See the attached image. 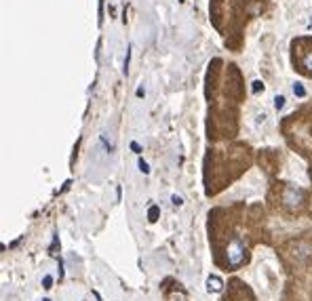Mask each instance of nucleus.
<instances>
[{
    "label": "nucleus",
    "instance_id": "obj_12",
    "mask_svg": "<svg viewBox=\"0 0 312 301\" xmlns=\"http://www.w3.org/2000/svg\"><path fill=\"white\" fill-rule=\"evenodd\" d=\"M131 150H133L135 154H142V146H139L137 141H131Z\"/></svg>",
    "mask_w": 312,
    "mask_h": 301
},
{
    "label": "nucleus",
    "instance_id": "obj_7",
    "mask_svg": "<svg viewBox=\"0 0 312 301\" xmlns=\"http://www.w3.org/2000/svg\"><path fill=\"white\" fill-rule=\"evenodd\" d=\"M129 63H131V46H127V55H124V68H122V74L124 76L129 74Z\"/></svg>",
    "mask_w": 312,
    "mask_h": 301
},
{
    "label": "nucleus",
    "instance_id": "obj_5",
    "mask_svg": "<svg viewBox=\"0 0 312 301\" xmlns=\"http://www.w3.org/2000/svg\"><path fill=\"white\" fill-rule=\"evenodd\" d=\"M158 215H160V209L154 204V207H150V211H148V221H150V224H154V221L158 219Z\"/></svg>",
    "mask_w": 312,
    "mask_h": 301
},
{
    "label": "nucleus",
    "instance_id": "obj_16",
    "mask_svg": "<svg viewBox=\"0 0 312 301\" xmlns=\"http://www.w3.org/2000/svg\"><path fill=\"white\" fill-rule=\"evenodd\" d=\"M182 2H184V0H182Z\"/></svg>",
    "mask_w": 312,
    "mask_h": 301
},
{
    "label": "nucleus",
    "instance_id": "obj_11",
    "mask_svg": "<svg viewBox=\"0 0 312 301\" xmlns=\"http://www.w3.org/2000/svg\"><path fill=\"white\" fill-rule=\"evenodd\" d=\"M53 287V278H51V276H44V278H42V289H51Z\"/></svg>",
    "mask_w": 312,
    "mask_h": 301
},
{
    "label": "nucleus",
    "instance_id": "obj_8",
    "mask_svg": "<svg viewBox=\"0 0 312 301\" xmlns=\"http://www.w3.org/2000/svg\"><path fill=\"white\" fill-rule=\"evenodd\" d=\"M139 171H142L144 175H148V173H150V164H148L144 158H139Z\"/></svg>",
    "mask_w": 312,
    "mask_h": 301
},
{
    "label": "nucleus",
    "instance_id": "obj_4",
    "mask_svg": "<svg viewBox=\"0 0 312 301\" xmlns=\"http://www.w3.org/2000/svg\"><path fill=\"white\" fill-rule=\"evenodd\" d=\"M302 70H304V72H308V74H312V51L304 55V59H302Z\"/></svg>",
    "mask_w": 312,
    "mask_h": 301
},
{
    "label": "nucleus",
    "instance_id": "obj_1",
    "mask_svg": "<svg viewBox=\"0 0 312 301\" xmlns=\"http://www.w3.org/2000/svg\"><path fill=\"white\" fill-rule=\"evenodd\" d=\"M304 198H306L304 189L293 188V186H287L285 192H283V202H285V207H289V209H300L304 204Z\"/></svg>",
    "mask_w": 312,
    "mask_h": 301
},
{
    "label": "nucleus",
    "instance_id": "obj_6",
    "mask_svg": "<svg viewBox=\"0 0 312 301\" xmlns=\"http://www.w3.org/2000/svg\"><path fill=\"white\" fill-rule=\"evenodd\" d=\"M293 95H295V97H306V89H304V84L295 82L293 84Z\"/></svg>",
    "mask_w": 312,
    "mask_h": 301
},
{
    "label": "nucleus",
    "instance_id": "obj_2",
    "mask_svg": "<svg viewBox=\"0 0 312 301\" xmlns=\"http://www.w3.org/2000/svg\"><path fill=\"white\" fill-rule=\"evenodd\" d=\"M243 261H245V249L238 240H234L228 247V263H230V267H236V265L243 263Z\"/></svg>",
    "mask_w": 312,
    "mask_h": 301
},
{
    "label": "nucleus",
    "instance_id": "obj_14",
    "mask_svg": "<svg viewBox=\"0 0 312 301\" xmlns=\"http://www.w3.org/2000/svg\"><path fill=\"white\" fill-rule=\"evenodd\" d=\"M4 251V244H0V253H2Z\"/></svg>",
    "mask_w": 312,
    "mask_h": 301
},
{
    "label": "nucleus",
    "instance_id": "obj_9",
    "mask_svg": "<svg viewBox=\"0 0 312 301\" xmlns=\"http://www.w3.org/2000/svg\"><path fill=\"white\" fill-rule=\"evenodd\" d=\"M251 91H253V93H262V91H264V82H262V80H255L253 86H251Z\"/></svg>",
    "mask_w": 312,
    "mask_h": 301
},
{
    "label": "nucleus",
    "instance_id": "obj_13",
    "mask_svg": "<svg viewBox=\"0 0 312 301\" xmlns=\"http://www.w3.org/2000/svg\"><path fill=\"white\" fill-rule=\"evenodd\" d=\"M173 204H175V207H182V204H184V200H182V198H179V196H173Z\"/></svg>",
    "mask_w": 312,
    "mask_h": 301
},
{
    "label": "nucleus",
    "instance_id": "obj_10",
    "mask_svg": "<svg viewBox=\"0 0 312 301\" xmlns=\"http://www.w3.org/2000/svg\"><path fill=\"white\" fill-rule=\"evenodd\" d=\"M283 106H285V97H283V95H278V97L274 99V108L276 110H283Z\"/></svg>",
    "mask_w": 312,
    "mask_h": 301
},
{
    "label": "nucleus",
    "instance_id": "obj_15",
    "mask_svg": "<svg viewBox=\"0 0 312 301\" xmlns=\"http://www.w3.org/2000/svg\"><path fill=\"white\" fill-rule=\"evenodd\" d=\"M42 301H51V299H42Z\"/></svg>",
    "mask_w": 312,
    "mask_h": 301
},
{
    "label": "nucleus",
    "instance_id": "obj_3",
    "mask_svg": "<svg viewBox=\"0 0 312 301\" xmlns=\"http://www.w3.org/2000/svg\"><path fill=\"white\" fill-rule=\"evenodd\" d=\"M207 287H209V291H211V293H220L222 287H224V282L217 278V276H211V278L207 280Z\"/></svg>",
    "mask_w": 312,
    "mask_h": 301
}]
</instances>
